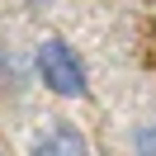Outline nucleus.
Instances as JSON below:
<instances>
[{
	"label": "nucleus",
	"mask_w": 156,
	"mask_h": 156,
	"mask_svg": "<svg viewBox=\"0 0 156 156\" xmlns=\"http://www.w3.org/2000/svg\"><path fill=\"white\" fill-rule=\"evenodd\" d=\"M24 5H43V0H24Z\"/></svg>",
	"instance_id": "nucleus-4"
},
{
	"label": "nucleus",
	"mask_w": 156,
	"mask_h": 156,
	"mask_svg": "<svg viewBox=\"0 0 156 156\" xmlns=\"http://www.w3.org/2000/svg\"><path fill=\"white\" fill-rule=\"evenodd\" d=\"M33 71H38L43 90H52L57 99H80L90 95V76H85V62L76 57V48L62 38H43L33 48Z\"/></svg>",
	"instance_id": "nucleus-1"
},
{
	"label": "nucleus",
	"mask_w": 156,
	"mask_h": 156,
	"mask_svg": "<svg viewBox=\"0 0 156 156\" xmlns=\"http://www.w3.org/2000/svg\"><path fill=\"white\" fill-rule=\"evenodd\" d=\"M133 156H156V123H142L133 133Z\"/></svg>",
	"instance_id": "nucleus-3"
},
{
	"label": "nucleus",
	"mask_w": 156,
	"mask_h": 156,
	"mask_svg": "<svg viewBox=\"0 0 156 156\" xmlns=\"http://www.w3.org/2000/svg\"><path fill=\"white\" fill-rule=\"evenodd\" d=\"M29 156H90V142L76 123H48L38 137H33Z\"/></svg>",
	"instance_id": "nucleus-2"
}]
</instances>
